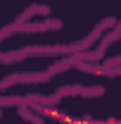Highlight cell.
I'll return each instance as SVG.
<instances>
[{"mask_svg":"<svg viewBox=\"0 0 121 124\" xmlns=\"http://www.w3.org/2000/svg\"><path fill=\"white\" fill-rule=\"evenodd\" d=\"M119 62H121L119 57H112V60H107L105 64H107V67H114V64H119Z\"/></svg>","mask_w":121,"mask_h":124,"instance_id":"1","label":"cell"}]
</instances>
